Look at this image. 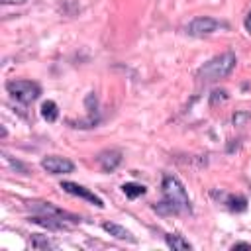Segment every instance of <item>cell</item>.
<instances>
[{
    "label": "cell",
    "instance_id": "cell-11",
    "mask_svg": "<svg viewBox=\"0 0 251 251\" xmlns=\"http://www.w3.org/2000/svg\"><path fill=\"white\" fill-rule=\"evenodd\" d=\"M41 116H43V120H47V122H55V120L59 118V108H57V104H55L53 100H45V102L41 104Z\"/></svg>",
    "mask_w": 251,
    "mask_h": 251
},
{
    "label": "cell",
    "instance_id": "cell-2",
    "mask_svg": "<svg viewBox=\"0 0 251 251\" xmlns=\"http://www.w3.org/2000/svg\"><path fill=\"white\" fill-rule=\"evenodd\" d=\"M235 63H237V59H235V55H233L231 51L222 53V55H216V57L210 59L204 67H200L198 76H200L202 80H208V82L226 78V76L231 75V71L235 69Z\"/></svg>",
    "mask_w": 251,
    "mask_h": 251
},
{
    "label": "cell",
    "instance_id": "cell-7",
    "mask_svg": "<svg viewBox=\"0 0 251 251\" xmlns=\"http://www.w3.org/2000/svg\"><path fill=\"white\" fill-rule=\"evenodd\" d=\"M31 210H35V212H39V214H43V216H51V218L63 220V222H78V220H80V218H76L75 214L65 212V210H61V208H57V206H53V204H49V202H33V204H31Z\"/></svg>",
    "mask_w": 251,
    "mask_h": 251
},
{
    "label": "cell",
    "instance_id": "cell-3",
    "mask_svg": "<svg viewBox=\"0 0 251 251\" xmlns=\"http://www.w3.org/2000/svg\"><path fill=\"white\" fill-rule=\"evenodd\" d=\"M6 90H8L16 100H20V102H24V104H29V102L37 100L39 94H41L39 84L33 82V80H8V82H6Z\"/></svg>",
    "mask_w": 251,
    "mask_h": 251
},
{
    "label": "cell",
    "instance_id": "cell-17",
    "mask_svg": "<svg viewBox=\"0 0 251 251\" xmlns=\"http://www.w3.org/2000/svg\"><path fill=\"white\" fill-rule=\"evenodd\" d=\"M235 249H249V251H251V243H235V245H233V251H235Z\"/></svg>",
    "mask_w": 251,
    "mask_h": 251
},
{
    "label": "cell",
    "instance_id": "cell-12",
    "mask_svg": "<svg viewBox=\"0 0 251 251\" xmlns=\"http://www.w3.org/2000/svg\"><path fill=\"white\" fill-rule=\"evenodd\" d=\"M122 190L131 200L137 198V196H141V194H145V186L143 184H137V182H126V184H122Z\"/></svg>",
    "mask_w": 251,
    "mask_h": 251
},
{
    "label": "cell",
    "instance_id": "cell-10",
    "mask_svg": "<svg viewBox=\"0 0 251 251\" xmlns=\"http://www.w3.org/2000/svg\"><path fill=\"white\" fill-rule=\"evenodd\" d=\"M165 241L167 245L173 249V251H186V249H192V245L182 237V235H165Z\"/></svg>",
    "mask_w": 251,
    "mask_h": 251
},
{
    "label": "cell",
    "instance_id": "cell-4",
    "mask_svg": "<svg viewBox=\"0 0 251 251\" xmlns=\"http://www.w3.org/2000/svg\"><path fill=\"white\" fill-rule=\"evenodd\" d=\"M226 29L227 25L224 24V22H218V20H214V18H210V16H198V18H194L190 24H188V27H186V31L190 33V35H208V33H214V31H218V29Z\"/></svg>",
    "mask_w": 251,
    "mask_h": 251
},
{
    "label": "cell",
    "instance_id": "cell-15",
    "mask_svg": "<svg viewBox=\"0 0 251 251\" xmlns=\"http://www.w3.org/2000/svg\"><path fill=\"white\" fill-rule=\"evenodd\" d=\"M31 247H35V249H47V247H53V243L49 239H39V235H35L31 239Z\"/></svg>",
    "mask_w": 251,
    "mask_h": 251
},
{
    "label": "cell",
    "instance_id": "cell-6",
    "mask_svg": "<svg viewBox=\"0 0 251 251\" xmlns=\"http://www.w3.org/2000/svg\"><path fill=\"white\" fill-rule=\"evenodd\" d=\"M41 167H43L47 173H51V175H67V173H73V169H75V165H73L69 159L59 157V155H49V157H45V159L41 161Z\"/></svg>",
    "mask_w": 251,
    "mask_h": 251
},
{
    "label": "cell",
    "instance_id": "cell-18",
    "mask_svg": "<svg viewBox=\"0 0 251 251\" xmlns=\"http://www.w3.org/2000/svg\"><path fill=\"white\" fill-rule=\"evenodd\" d=\"M245 29L251 33V12L247 14V18H245Z\"/></svg>",
    "mask_w": 251,
    "mask_h": 251
},
{
    "label": "cell",
    "instance_id": "cell-20",
    "mask_svg": "<svg viewBox=\"0 0 251 251\" xmlns=\"http://www.w3.org/2000/svg\"><path fill=\"white\" fill-rule=\"evenodd\" d=\"M249 12H251V10H249Z\"/></svg>",
    "mask_w": 251,
    "mask_h": 251
},
{
    "label": "cell",
    "instance_id": "cell-1",
    "mask_svg": "<svg viewBox=\"0 0 251 251\" xmlns=\"http://www.w3.org/2000/svg\"><path fill=\"white\" fill-rule=\"evenodd\" d=\"M165 200L159 202L155 206V210L159 214H180V212H190V200L186 194V188L182 186V182L173 176V175H165L163 182H161Z\"/></svg>",
    "mask_w": 251,
    "mask_h": 251
},
{
    "label": "cell",
    "instance_id": "cell-8",
    "mask_svg": "<svg viewBox=\"0 0 251 251\" xmlns=\"http://www.w3.org/2000/svg\"><path fill=\"white\" fill-rule=\"evenodd\" d=\"M96 161H98V165H100V169H102L104 173H112V171H116V169L120 167V163H122V153L116 151V149H108V151H102V153L96 157Z\"/></svg>",
    "mask_w": 251,
    "mask_h": 251
},
{
    "label": "cell",
    "instance_id": "cell-9",
    "mask_svg": "<svg viewBox=\"0 0 251 251\" xmlns=\"http://www.w3.org/2000/svg\"><path fill=\"white\" fill-rule=\"evenodd\" d=\"M102 229L104 231H108L112 237H116V239H122V241H135V237L131 235V231H127L124 226H120V224H114V222H104L102 224Z\"/></svg>",
    "mask_w": 251,
    "mask_h": 251
},
{
    "label": "cell",
    "instance_id": "cell-19",
    "mask_svg": "<svg viewBox=\"0 0 251 251\" xmlns=\"http://www.w3.org/2000/svg\"><path fill=\"white\" fill-rule=\"evenodd\" d=\"M25 0H2V4H22Z\"/></svg>",
    "mask_w": 251,
    "mask_h": 251
},
{
    "label": "cell",
    "instance_id": "cell-16",
    "mask_svg": "<svg viewBox=\"0 0 251 251\" xmlns=\"http://www.w3.org/2000/svg\"><path fill=\"white\" fill-rule=\"evenodd\" d=\"M247 118H249V114H245V112L235 114V116H233V124H235V126H239V124H241V122H245Z\"/></svg>",
    "mask_w": 251,
    "mask_h": 251
},
{
    "label": "cell",
    "instance_id": "cell-5",
    "mask_svg": "<svg viewBox=\"0 0 251 251\" xmlns=\"http://www.w3.org/2000/svg\"><path fill=\"white\" fill-rule=\"evenodd\" d=\"M61 188H63L65 192L73 194V196H78V198H82V200H86V202L94 204L96 208H104V202H102V198H100V196H96L92 190H88V188H84V186H80V184H76V182L63 180V182H61Z\"/></svg>",
    "mask_w": 251,
    "mask_h": 251
},
{
    "label": "cell",
    "instance_id": "cell-14",
    "mask_svg": "<svg viewBox=\"0 0 251 251\" xmlns=\"http://www.w3.org/2000/svg\"><path fill=\"white\" fill-rule=\"evenodd\" d=\"M226 100H227V92H226L224 88H216V90H212V94H210V106H216V104L226 102Z\"/></svg>",
    "mask_w": 251,
    "mask_h": 251
},
{
    "label": "cell",
    "instance_id": "cell-13",
    "mask_svg": "<svg viewBox=\"0 0 251 251\" xmlns=\"http://www.w3.org/2000/svg\"><path fill=\"white\" fill-rule=\"evenodd\" d=\"M226 204L229 210H235V212H241L247 208V200L243 196H227L226 198Z\"/></svg>",
    "mask_w": 251,
    "mask_h": 251
}]
</instances>
